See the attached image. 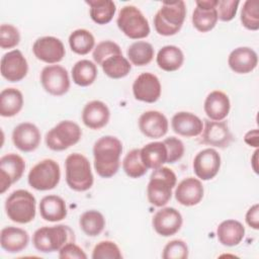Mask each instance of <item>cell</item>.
<instances>
[{
  "label": "cell",
  "mask_w": 259,
  "mask_h": 259,
  "mask_svg": "<svg viewBox=\"0 0 259 259\" xmlns=\"http://www.w3.org/2000/svg\"><path fill=\"white\" fill-rule=\"evenodd\" d=\"M122 153L121 142L113 136H104L93 145L94 169L102 178H110L115 175L120 166Z\"/></svg>",
  "instance_id": "cell-1"
},
{
  "label": "cell",
  "mask_w": 259,
  "mask_h": 259,
  "mask_svg": "<svg viewBox=\"0 0 259 259\" xmlns=\"http://www.w3.org/2000/svg\"><path fill=\"white\" fill-rule=\"evenodd\" d=\"M176 174L168 167L155 169L147 186V197L149 202L157 207L166 205L172 197V189L176 186Z\"/></svg>",
  "instance_id": "cell-2"
},
{
  "label": "cell",
  "mask_w": 259,
  "mask_h": 259,
  "mask_svg": "<svg viewBox=\"0 0 259 259\" xmlns=\"http://www.w3.org/2000/svg\"><path fill=\"white\" fill-rule=\"evenodd\" d=\"M75 242L74 231L66 225L41 227L32 235L34 248L41 253L59 251L67 243Z\"/></svg>",
  "instance_id": "cell-3"
},
{
  "label": "cell",
  "mask_w": 259,
  "mask_h": 259,
  "mask_svg": "<svg viewBox=\"0 0 259 259\" xmlns=\"http://www.w3.org/2000/svg\"><path fill=\"white\" fill-rule=\"evenodd\" d=\"M185 16L186 5L184 1H165L154 16V27L161 35H174L181 29Z\"/></svg>",
  "instance_id": "cell-4"
},
{
  "label": "cell",
  "mask_w": 259,
  "mask_h": 259,
  "mask_svg": "<svg viewBox=\"0 0 259 259\" xmlns=\"http://www.w3.org/2000/svg\"><path fill=\"white\" fill-rule=\"evenodd\" d=\"M66 182L68 186L78 192L87 191L94 182L88 159L79 153L70 154L65 161Z\"/></svg>",
  "instance_id": "cell-5"
},
{
  "label": "cell",
  "mask_w": 259,
  "mask_h": 259,
  "mask_svg": "<svg viewBox=\"0 0 259 259\" xmlns=\"http://www.w3.org/2000/svg\"><path fill=\"white\" fill-rule=\"evenodd\" d=\"M5 211L12 222L28 224L35 218V197L25 189H17L6 198Z\"/></svg>",
  "instance_id": "cell-6"
},
{
  "label": "cell",
  "mask_w": 259,
  "mask_h": 259,
  "mask_svg": "<svg viewBox=\"0 0 259 259\" xmlns=\"http://www.w3.org/2000/svg\"><path fill=\"white\" fill-rule=\"evenodd\" d=\"M116 24L123 34L132 39L145 38L150 34L148 19L134 5L123 6L117 16Z\"/></svg>",
  "instance_id": "cell-7"
},
{
  "label": "cell",
  "mask_w": 259,
  "mask_h": 259,
  "mask_svg": "<svg viewBox=\"0 0 259 259\" xmlns=\"http://www.w3.org/2000/svg\"><path fill=\"white\" fill-rule=\"evenodd\" d=\"M82 137L80 126L72 120H62L46 134V145L52 151H64L76 145Z\"/></svg>",
  "instance_id": "cell-8"
},
{
  "label": "cell",
  "mask_w": 259,
  "mask_h": 259,
  "mask_svg": "<svg viewBox=\"0 0 259 259\" xmlns=\"http://www.w3.org/2000/svg\"><path fill=\"white\" fill-rule=\"evenodd\" d=\"M60 165L53 159H44L35 164L27 176L28 184L39 191L54 189L60 182Z\"/></svg>",
  "instance_id": "cell-9"
},
{
  "label": "cell",
  "mask_w": 259,
  "mask_h": 259,
  "mask_svg": "<svg viewBox=\"0 0 259 259\" xmlns=\"http://www.w3.org/2000/svg\"><path fill=\"white\" fill-rule=\"evenodd\" d=\"M40 84L51 95L62 96L70 89L68 71L60 65L46 66L40 73Z\"/></svg>",
  "instance_id": "cell-10"
},
{
  "label": "cell",
  "mask_w": 259,
  "mask_h": 259,
  "mask_svg": "<svg viewBox=\"0 0 259 259\" xmlns=\"http://www.w3.org/2000/svg\"><path fill=\"white\" fill-rule=\"evenodd\" d=\"M203 128L200 136V143L217 148H227L233 141V135L226 121L203 120Z\"/></svg>",
  "instance_id": "cell-11"
},
{
  "label": "cell",
  "mask_w": 259,
  "mask_h": 259,
  "mask_svg": "<svg viewBox=\"0 0 259 259\" xmlns=\"http://www.w3.org/2000/svg\"><path fill=\"white\" fill-rule=\"evenodd\" d=\"M25 169L24 160L17 154L10 153L0 158V193H4L17 182Z\"/></svg>",
  "instance_id": "cell-12"
},
{
  "label": "cell",
  "mask_w": 259,
  "mask_h": 259,
  "mask_svg": "<svg viewBox=\"0 0 259 259\" xmlns=\"http://www.w3.org/2000/svg\"><path fill=\"white\" fill-rule=\"evenodd\" d=\"M32 52L37 60L47 64L59 63L66 55L62 40L51 35L38 37L33 42Z\"/></svg>",
  "instance_id": "cell-13"
},
{
  "label": "cell",
  "mask_w": 259,
  "mask_h": 259,
  "mask_svg": "<svg viewBox=\"0 0 259 259\" xmlns=\"http://www.w3.org/2000/svg\"><path fill=\"white\" fill-rule=\"evenodd\" d=\"M193 171L200 180H210L217 176L221 168V156L217 150L206 148L196 154L192 163Z\"/></svg>",
  "instance_id": "cell-14"
},
{
  "label": "cell",
  "mask_w": 259,
  "mask_h": 259,
  "mask_svg": "<svg viewBox=\"0 0 259 259\" xmlns=\"http://www.w3.org/2000/svg\"><path fill=\"white\" fill-rule=\"evenodd\" d=\"M1 75L8 82L21 81L28 72V64L19 50H13L1 58Z\"/></svg>",
  "instance_id": "cell-15"
},
{
  "label": "cell",
  "mask_w": 259,
  "mask_h": 259,
  "mask_svg": "<svg viewBox=\"0 0 259 259\" xmlns=\"http://www.w3.org/2000/svg\"><path fill=\"white\" fill-rule=\"evenodd\" d=\"M161 91L160 80L149 72L140 74L133 83V94L139 101L154 103L160 98Z\"/></svg>",
  "instance_id": "cell-16"
},
{
  "label": "cell",
  "mask_w": 259,
  "mask_h": 259,
  "mask_svg": "<svg viewBox=\"0 0 259 259\" xmlns=\"http://www.w3.org/2000/svg\"><path fill=\"white\" fill-rule=\"evenodd\" d=\"M181 213L174 207H163L159 209L152 219L155 232L163 237L175 235L182 227Z\"/></svg>",
  "instance_id": "cell-17"
},
{
  "label": "cell",
  "mask_w": 259,
  "mask_h": 259,
  "mask_svg": "<svg viewBox=\"0 0 259 259\" xmlns=\"http://www.w3.org/2000/svg\"><path fill=\"white\" fill-rule=\"evenodd\" d=\"M218 0H197L192 13V24L200 32L211 30L219 18L217 12Z\"/></svg>",
  "instance_id": "cell-18"
},
{
  "label": "cell",
  "mask_w": 259,
  "mask_h": 259,
  "mask_svg": "<svg viewBox=\"0 0 259 259\" xmlns=\"http://www.w3.org/2000/svg\"><path fill=\"white\" fill-rule=\"evenodd\" d=\"M40 132L31 122H21L12 132V142L21 152L28 153L37 149L40 143Z\"/></svg>",
  "instance_id": "cell-19"
},
{
  "label": "cell",
  "mask_w": 259,
  "mask_h": 259,
  "mask_svg": "<svg viewBox=\"0 0 259 259\" xmlns=\"http://www.w3.org/2000/svg\"><path fill=\"white\" fill-rule=\"evenodd\" d=\"M167 117L158 110H148L139 118V128L144 136L150 139H160L168 132Z\"/></svg>",
  "instance_id": "cell-20"
},
{
  "label": "cell",
  "mask_w": 259,
  "mask_h": 259,
  "mask_svg": "<svg viewBox=\"0 0 259 259\" xmlns=\"http://www.w3.org/2000/svg\"><path fill=\"white\" fill-rule=\"evenodd\" d=\"M175 199L184 206L198 204L203 198L204 189L201 181L194 177L181 180L175 189Z\"/></svg>",
  "instance_id": "cell-21"
},
{
  "label": "cell",
  "mask_w": 259,
  "mask_h": 259,
  "mask_svg": "<svg viewBox=\"0 0 259 259\" xmlns=\"http://www.w3.org/2000/svg\"><path fill=\"white\" fill-rule=\"evenodd\" d=\"M228 65L237 74H248L258 65L257 53L249 47H239L230 53Z\"/></svg>",
  "instance_id": "cell-22"
},
{
  "label": "cell",
  "mask_w": 259,
  "mask_h": 259,
  "mask_svg": "<svg viewBox=\"0 0 259 259\" xmlns=\"http://www.w3.org/2000/svg\"><path fill=\"white\" fill-rule=\"evenodd\" d=\"M171 126L174 133L185 138L197 137L203 128L202 120L194 113L179 111L171 119Z\"/></svg>",
  "instance_id": "cell-23"
},
{
  "label": "cell",
  "mask_w": 259,
  "mask_h": 259,
  "mask_svg": "<svg viewBox=\"0 0 259 259\" xmlns=\"http://www.w3.org/2000/svg\"><path fill=\"white\" fill-rule=\"evenodd\" d=\"M110 118V111L107 105L100 100L88 102L82 110V121L91 130L104 127Z\"/></svg>",
  "instance_id": "cell-24"
},
{
  "label": "cell",
  "mask_w": 259,
  "mask_h": 259,
  "mask_svg": "<svg viewBox=\"0 0 259 259\" xmlns=\"http://www.w3.org/2000/svg\"><path fill=\"white\" fill-rule=\"evenodd\" d=\"M203 109L210 120H224L231 109L230 98L225 92L221 90H213L206 96Z\"/></svg>",
  "instance_id": "cell-25"
},
{
  "label": "cell",
  "mask_w": 259,
  "mask_h": 259,
  "mask_svg": "<svg viewBox=\"0 0 259 259\" xmlns=\"http://www.w3.org/2000/svg\"><path fill=\"white\" fill-rule=\"evenodd\" d=\"M29 243L28 233L17 227H5L0 233V245L8 253H18Z\"/></svg>",
  "instance_id": "cell-26"
},
{
  "label": "cell",
  "mask_w": 259,
  "mask_h": 259,
  "mask_svg": "<svg viewBox=\"0 0 259 259\" xmlns=\"http://www.w3.org/2000/svg\"><path fill=\"white\" fill-rule=\"evenodd\" d=\"M245 236V227L236 220L223 221L217 228L219 242L227 247L239 245Z\"/></svg>",
  "instance_id": "cell-27"
},
{
  "label": "cell",
  "mask_w": 259,
  "mask_h": 259,
  "mask_svg": "<svg viewBox=\"0 0 259 259\" xmlns=\"http://www.w3.org/2000/svg\"><path fill=\"white\" fill-rule=\"evenodd\" d=\"M40 217L48 222H60L67 217V206L65 200L58 195H47L39 202Z\"/></svg>",
  "instance_id": "cell-28"
},
{
  "label": "cell",
  "mask_w": 259,
  "mask_h": 259,
  "mask_svg": "<svg viewBox=\"0 0 259 259\" xmlns=\"http://www.w3.org/2000/svg\"><path fill=\"white\" fill-rule=\"evenodd\" d=\"M157 65L166 72H174L181 68L184 62V55L181 49L168 45L161 48L156 57Z\"/></svg>",
  "instance_id": "cell-29"
},
{
  "label": "cell",
  "mask_w": 259,
  "mask_h": 259,
  "mask_svg": "<svg viewBox=\"0 0 259 259\" xmlns=\"http://www.w3.org/2000/svg\"><path fill=\"white\" fill-rule=\"evenodd\" d=\"M141 158L148 169H157L167 163V149L163 142H152L141 149Z\"/></svg>",
  "instance_id": "cell-30"
},
{
  "label": "cell",
  "mask_w": 259,
  "mask_h": 259,
  "mask_svg": "<svg viewBox=\"0 0 259 259\" xmlns=\"http://www.w3.org/2000/svg\"><path fill=\"white\" fill-rule=\"evenodd\" d=\"M23 106V95L16 88H6L0 93V115L12 117L20 112Z\"/></svg>",
  "instance_id": "cell-31"
},
{
  "label": "cell",
  "mask_w": 259,
  "mask_h": 259,
  "mask_svg": "<svg viewBox=\"0 0 259 259\" xmlns=\"http://www.w3.org/2000/svg\"><path fill=\"white\" fill-rule=\"evenodd\" d=\"M91 19L97 24H107L113 18L116 11L115 3L111 0H87Z\"/></svg>",
  "instance_id": "cell-32"
},
{
  "label": "cell",
  "mask_w": 259,
  "mask_h": 259,
  "mask_svg": "<svg viewBox=\"0 0 259 259\" xmlns=\"http://www.w3.org/2000/svg\"><path fill=\"white\" fill-rule=\"evenodd\" d=\"M97 67L89 60H80L72 68L71 75L73 82L81 87H87L93 84L97 77Z\"/></svg>",
  "instance_id": "cell-33"
},
{
  "label": "cell",
  "mask_w": 259,
  "mask_h": 259,
  "mask_svg": "<svg viewBox=\"0 0 259 259\" xmlns=\"http://www.w3.org/2000/svg\"><path fill=\"white\" fill-rule=\"evenodd\" d=\"M79 226L81 230L89 237H96L102 233L105 228V219L103 214L95 209L86 210L80 215Z\"/></svg>",
  "instance_id": "cell-34"
},
{
  "label": "cell",
  "mask_w": 259,
  "mask_h": 259,
  "mask_svg": "<svg viewBox=\"0 0 259 259\" xmlns=\"http://www.w3.org/2000/svg\"><path fill=\"white\" fill-rule=\"evenodd\" d=\"M126 55L133 65L142 67L151 63L154 58L155 51L150 42L138 40L128 47Z\"/></svg>",
  "instance_id": "cell-35"
},
{
  "label": "cell",
  "mask_w": 259,
  "mask_h": 259,
  "mask_svg": "<svg viewBox=\"0 0 259 259\" xmlns=\"http://www.w3.org/2000/svg\"><path fill=\"white\" fill-rule=\"evenodd\" d=\"M69 46L77 55H87L95 46V38L93 34L84 28H79L71 32L69 36Z\"/></svg>",
  "instance_id": "cell-36"
},
{
  "label": "cell",
  "mask_w": 259,
  "mask_h": 259,
  "mask_svg": "<svg viewBox=\"0 0 259 259\" xmlns=\"http://www.w3.org/2000/svg\"><path fill=\"white\" fill-rule=\"evenodd\" d=\"M101 67L104 74L111 79L123 78L128 75L132 69L130 61L122 55L111 56L103 62Z\"/></svg>",
  "instance_id": "cell-37"
},
{
  "label": "cell",
  "mask_w": 259,
  "mask_h": 259,
  "mask_svg": "<svg viewBox=\"0 0 259 259\" xmlns=\"http://www.w3.org/2000/svg\"><path fill=\"white\" fill-rule=\"evenodd\" d=\"M122 169L131 178H140L147 173L148 168L142 161L141 149H133L125 155L122 161Z\"/></svg>",
  "instance_id": "cell-38"
},
{
  "label": "cell",
  "mask_w": 259,
  "mask_h": 259,
  "mask_svg": "<svg viewBox=\"0 0 259 259\" xmlns=\"http://www.w3.org/2000/svg\"><path fill=\"white\" fill-rule=\"evenodd\" d=\"M240 19L243 26L249 30L259 29V2L258 0H246L241 9Z\"/></svg>",
  "instance_id": "cell-39"
},
{
  "label": "cell",
  "mask_w": 259,
  "mask_h": 259,
  "mask_svg": "<svg viewBox=\"0 0 259 259\" xmlns=\"http://www.w3.org/2000/svg\"><path fill=\"white\" fill-rule=\"evenodd\" d=\"M115 55H122L120 47L112 40H102L94 48L92 57L94 62L101 66L106 59Z\"/></svg>",
  "instance_id": "cell-40"
},
{
  "label": "cell",
  "mask_w": 259,
  "mask_h": 259,
  "mask_svg": "<svg viewBox=\"0 0 259 259\" xmlns=\"http://www.w3.org/2000/svg\"><path fill=\"white\" fill-rule=\"evenodd\" d=\"M91 257L93 259H121L122 254L114 242L101 241L95 245Z\"/></svg>",
  "instance_id": "cell-41"
},
{
  "label": "cell",
  "mask_w": 259,
  "mask_h": 259,
  "mask_svg": "<svg viewBox=\"0 0 259 259\" xmlns=\"http://www.w3.org/2000/svg\"><path fill=\"white\" fill-rule=\"evenodd\" d=\"M189 251L188 246L182 240H172L168 242L162 252L163 259H186Z\"/></svg>",
  "instance_id": "cell-42"
},
{
  "label": "cell",
  "mask_w": 259,
  "mask_h": 259,
  "mask_svg": "<svg viewBox=\"0 0 259 259\" xmlns=\"http://www.w3.org/2000/svg\"><path fill=\"white\" fill-rule=\"evenodd\" d=\"M20 41L19 30L12 24L3 23L0 26V47L3 50L12 49Z\"/></svg>",
  "instance_id": "cell-43"
},
{
  "label": "cell",
  "mask_w": 259,
  "mask_h": 259,
  "mask_svg": "<svg viewBox=\"0 0 259 259\" xmlns=\"http://www.w3.org/2000/svg\"><path fill=\"white\" fill-rule=\"evenodd\" d=\"M163 143L167 149V163L173 164L183 157L185 149L181 140L175 137H170L165 139Z\"/></svg>",
  "instance_id": "cell-44"
},
{
  "label": "cell",
  "mask_w": 259,
  "mask_h": 259,
  "mask_svg": "<svg viewBox=\"0 0 259 259\" xmlns=\"http://www.w3.org/2000/svg\"><path fill=\"white\" fill-rule=\"evenodd\" d=\"M239 4V0H218L215 8L218 18L224 22L233 20L237 14Z\"/></svg>",
  "instance_id": "cell-45"
},
{
  "label": "cell",
  "mask_w": 259,
  "mask_h": 259,
  "mask_svg": "<svg viewBox=\"0 0 259 259\" xmlns=\"http://www.w3.org/2000/svg\"><path fill=\"white\" fill-rule=\"evenodd\" d=\"M59 258L61 259H86L87 255L81 247L75 244V242L67 243L59 250Z\"/></svg>",
  "instance_id": "cell-46"
},
{
  "label": "cell",
  "mask_w": 259,
  "mask_h": 259,
  "mask_svg": "<svg viewBox=\"0 0 259 259\" xmlns=\"http://www.w3.org/2000/svg\"><path fill=\"white\" fill-rule=\"evenodd\" d=\"M245 220L247 225L250 228L254 230L259 229V204L258 203H255L247 210Z\"/></svg>",
  "instance_id": "cell-47"
},
{
  "label": "cell",
  "mask_w": 259,
  "mask_h": 259,
  "mask_svg": "<svg viewBox=\"0 0 259 259\" xmlns=\"http://www.w3.org/2000/svg\"><path fill=\"white\" fill-rule=\"evenodd\" d=\"M244 141L250 147H254L257 149L259 147V131H258V128H254V130L247 132L244 136Z\"/></svg>",
  "instance_id": "cell-48"
},
{
  "label": "cell",
  "mask_w": 259,
  "mask_h": 259,
  "mask_svg": "<svg viewBox=\"0 0 259 259\" xmlns=\"http://www.w3.org/2000/svg\"><path fill=\"white\" fill-rule=\"evenodd\" d=\"M258 153H259V151H258V149H256V151H255L254 154H253V157L251 158V165H252V168H253V170H254V172H255L256 174H258V166H257Z\"/></svg>",
  "instance_id": "cell-49"
}]
</instances>
